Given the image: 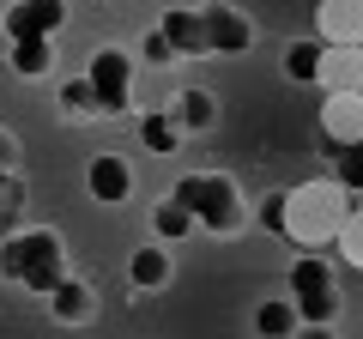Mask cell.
Returning a JSON list of instances; mask_svg holds the SVG:
<instances>
[{"label": "cell", "instance_id": "15", "mask_svg": "<svg viewBox=\"0 0 363 339\" xmlns=\"http://www.w3.org/2000/svg\"><path fill=\"white\" fill-rule=\"evenodd\" d=\"M297 327H303V315H297V303H291V297H267L255 309V333L260 339H291Z\"/></svg>", "mask_w": 363, "mask_h": 339}, {"label": "cell", "instance_id": "2", "mask_svg": "<svg viewBox=\"0 0 363 339\" xmlns=\"http://www.w3.org/2000/svg\"><path fill=\"white\" fill-rule=\"evenodd\" d=\"M0 279L6 285H25L30 297H49L67 279V255L55 230H13L0 236Z\"/></svg>", "mask_w": 363, "mask_h": 339}, {"label": "cell", "instance_id": "12", "mask_svg": "<svg viewBox=\"0 0 363 339\" xmlns=\"http://www.w3.org/2000/svg\"><path fill=\"white\" fill-rule=\"evenodd\" d=\"M43 303H49V315H55L61 327H85L91 315H97V297H91V285H85V279H73V273H67Z\"/></svg>", "mask_w": 363, "mask_h": 339}, {"label": "cell", "instance_id": "16", "mask_svg": "<svg viewBox=\"0 0 363 339\" xmlns=\"http://www.w3.org/2000/svg\"><path fill=\"white\" fill-rule=\"evenodd\" d=\"M169 116H176L182 133H206L212 121H218V104H212V91H176Z\"/></svg>", "mask_w": 363, "mask_h": 339}, {"label": "cell", "instance_id": "26", "mask_svg": "<svg viewBox=\"0 0 363 339\" xmlns=\"http://www.w3.org/2000/svg\"><path fill=\"white\" fill-rule=\"evenodd\" d=\"M291 339H339V333H333V327H327V321H303V327H297V333H291Z\"/></svg>", "mask_w": 363, "mask_h": 339}, {"label": "cell", "instance_id": "10", "mask_svg": "<svg viewBox=\"0 0 363 339\" xmlns=\"http://www.w3.org/2000/svg\"><path fill=\"white\" fill-rule=\"evenodd\" d=\"M85 188H91V200L97 206H121V200L133 194V164L121 152H97L85 164Z\"/></svg>", "mask_w": 363, "mask_h": 339}, {"label": "cell", "instance_id": "18", "mask_svg": "<svg viewBox=\"0 0 363 339\" xmlns=\"http://www.w3.org/2000/svg\"><path fill=\"white\" fill-rule=\"evenodd\" d=\"M55 49H61V43H6V55H13V73H18V79L55 73Z\"/></svg>", "mask_w": 363, "mask_h": 339}, {"label": "cell", "instance_id": "9", "mask_svg": "<svg viewBox=\"0 0 363 339\" xmlns=\"http://www.w3.org/2000/svg\"><path fill=\"white\" fill-rule=\"evenodd\" d=\"M315 43L363 49V0H321L315 6Z\"/></svg>", "mask_w": 363, "mask_h": 339}, {"label": "cell", "instance_id": "20", "mask_svg": "<svg viewBox=\"0 0 363 339\" xmlns=\"http://www.w3.org/2000/svg\"><path fill=\"white\" fill-rule=\"evenodd\" d=\"M333 248H339V261H345L351 273H363V200H351V218L339 224Z\"/></svg>", "mask_w": 363, "mask_h": 339}, {"label": "cell", "instance_id": "13", "mask_svg": "<svg viewBox=\"0 0 363 339\" xmlns=\"http://www.w3.org/2000/svg\"><path fill=\"white\" fill-rule=\"evenodd\" d=\"M157 30L169 37V49H176V55H212L206 49V25H200L194 6H164V13H157Z\"/></svg>", "mask_w": 363, "mask_h": 339}, {"label": "cell", "instance_id": "14", "mask_svg": "<svg viewBox=\"0 0 363 339\" xmlns=\"http://www.w3.org/2000/svg\"><path fill=\"white\" fill-rule=\"evenodd\" d=\"M128 285H133V291H164V285H169V255H164V243L133 248V261H128Z\"/></svg>", "mask_w": 363, "mask_h": 339}, {"label": "cell", "instance_id": "3", "mask_svg": "<svg viewBox=\"0 0 363 339\" xmlns=\"http://www.w3.org/2000/svg\"><path fill=\"white\" fill-rule=\"evenodd\" d=\"M176 200L188 206V218L206 224L212 236H242V230H248L242 194H236V182H230V176H218V170H194V176H182V182H176Z\"/></svg>", "mask_w": 363, "mask_h": 339}, {"label": "cell", "instance_id": "24", "mask_svg": "<svg viewBox=\"0 0 363 339\" xmlns=\"http://www.w3.org/2000/svg\"><path fill=\"white\" fill-rule=\"evenodd\" d=\"M260 230H267V236H285V194H267V200H260Z\"/></svg>", "mask_w": 363, "mask_h": 339}, {"label": "cell", "instance_id": "1", "mask_svg": "<svg viewBox=\"0 0 363 339\" xmlns=\"http://www.w3.org/2000/svg\"><path fill=\"white\" fill-rule=\"evenodd\" d=\"M345 218H351V188L339 176H309V182L285 188V243L327 248Z\"/></svg>", "mask_w": 363, "mask_h": 339}, {"label": "cell", "instance_id": "22", "mask_svg": "<svg viewBox=\"0 0 363 339\" xmlns=\"http://www.w3.org/2000/svg\"><path fill=\"white\" fill-rule=\"evenodd\" d=\"M61 109H67L73 121H91V116H97V97H91L85 73H79V79H67V85H61Z\"/></svg>", "mask_w": 363, "mask_h": 339}, {"label": "cell", "instance_id": "23", "mask_svg": "<svg viewBox=\"0 0 363 339\" xmlns=\"http://www.w3.org/2000/svg\"><path fill=\"white\" fill-rule=\"evenodd\" d=\"M333 164H339V170H333L339 182H345L351 194H363V145H351V152H339Z\"/></svg>", "mask_w": 363, "mask_h": 339}, {"label": "cell", "instance_id": "19", "mask_svg": "<svg viewBox=\"0 0 363 339\" xmlns=\"http://www.w3.org/2000/svg\"><path fill=\"white\" fill-rule=\"evenodd\" d=\"M152 230H157V243H182V236L194 230V218H188V206L169 194V200H157V206H152Z\"/></svg>", "mask_w": 363, "mask_h": 339}, {"label": "cell", "instance_id": "5", "mask_svg": "<svg viewBox=\"0 0 363 339\" xmlns=\"http://www.w3.org/2000/svg\"><path fill=\"white\" fill-rule=\"evenodd\" d=\"M291 303H297L303 321H327L333 327L339 315V285H333V267L315 255V248H303L297 267H291Z\"/></svg>", "mask_w": 363, "mask_h": 339}, {"label": "cell", "instance_id": "17", "mask_svg": "<svg viewBox=\"0 0 363 339\" xmlns=\"http://www.w3.org/2000/svg\"><path fill=\"white\" fill-rule=\"evenodd\" d=\"M140 145H145V152H157V157H169L182 145L176 116H169V109H140Z\"/></svg>", "mask_w": 363, "mask_h": 339}, {"label": "cell", "instance_id": "6", "mask_svg": "<svg viewBox=\"0 0 363 339\" xmlns=\"http://www.w3.org/2000/svg\"><path fill=\"white\" fill-rule=\"evenodd\" d=\"M0 30H6V43H61V30H67V0H18Z\"/></svg>", "mask_w": 363, "mask_h": 339}, {"label": "cell", "instance_id": "27", "mask_svg": "<svg viewBox=\"0 0 363 339\" xmlns=\"http://www.w3.org/2000/svg\"><path fill=\"white\" fill-rule=\"evenodd\" d=\"M6 164H18V145L6 140V133H0V170H6Z\"/></svg>", "mask_w": 363, "mask_h": 339}, {"label": "cell", "instance_id": "4", "mask_svg": "<svg viewBox=\"0 0 363 339\" xmlns=\"http://www.w3.org/2000/svg\"><path fill=\"white\" fill-rule=\"evenodd\" d=\"M85 85L97 97V116H140V67L128 49H97L85 61Z\"/></svg>", "mask_w": 363, "mask_h": 339}, {"label": "cell", "instance_id": "11", "mask_svg": "<svg viewBox=\"0 0 363 339\" xmlns=\"http://www.w3.org/2000/svg\"><path fill=\"white\" fill-rule=\"evenodd\" d=\"M315 85H321V91H363V49H333V43H321Z\"/></svg>", "mask_w": 363, "mask_h": 339}, {"label": "cell", "instance_id": "7", "mask_svg": "<svg viewBox=\"0 0 363 339\" xmlns=\"http://www.w3.org/2000/svg\"><path fill=\"white\" fill-rule=\"evenodd\" d=\"M321 145H327V157L363 145V91H327V104H321Z\"/></svg>", "mask_w": 363, "mask_h": 339}, {"label": "cell", "instance_id": "25", "mask_svg": "<svg viewBox=\"0 0 363 339\" xmlns=\"http://www.w3.org/2000/svg\"><path fill=\"white\" fill-rule=\"evenodd\" d=\"M140 55H145V61H152V67H164V61H176V49H169V37H164V30H145V43H140Z\"/></svg>", "mask_w": 363, "mask_h": 339}, {"label": "cell", "instance_id": "21", "mask_svg": "<svg viewBox=\"0 0 363 339\" xmlns=\"http://www.w3.org/2000/svg\"><path fill=\"white\" fill-rule=\"evenodd\" d=\"M315 61H321V43H291V49H285V79L315 85Z\"/></svg>", "mask_w": 363, "mask_h": 339}, {"label": "cell", "instance_id": "8", "mask_svg": "<svg viewBox=\"0 0 363 339\" xmlns=\"http://www.w3.org/2000/svg\"><path fill=\"white\" fill-rule=\"evenodd\" d=\"M200 25H206V49L212 55H242L255 49V18H242L230 6V0H206V6H194Z\"/></svg>", "mask_w": 363, "mask_h": 339}]
</instances>
